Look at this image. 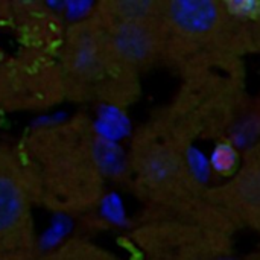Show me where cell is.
<instances>
[{
  "label": "cell",
  "instance_id": "obj_1",
  "mask_svg": "<svg viewBox=\"0 0 260 260\" xmlns=\"http://www.w3.org/2000/svg\"><path fill=\"white\" fill-rule=\"evenodd\" d=\"M66 26L44 3L0 0V111L66 99L59 52Z\"/></svg>",
  "mask_w": 260,
  "mask_h": 260
},
{
  "label": "cell",
  "instance_id": "obj_2",
  "mask_svg": "<svg viewBox=\"0 0 260 260\" xmlns=\"http://www.w3.org/2000/svg\"><path fill=\"white\" fill-rule=\"evenodd\" d=\"M35 204L58 212H85L104 195L105 158L101 136L85 119L34 131L18 152Z\"/></svg>",
  "mask_w": 260,
  "mask_h": 260
},
{
  "label": "cell",
  "instance_id": "obj_3",
  "mask_svg": "<svg viewBox=\"0 0 260 260\" xmlns=\"http://www.w3.org/2000/svg\"><path fill=\"white\" fill-rule=\"evenodd\" d=\"M190 137L171 111L140 128L133 139L128 166L134 186L160 216L204 218L215 210L190 166Z\"/></svg>",
  "mask_w": 260,
  "mask_h": 260
},
{
  "label": "cell",
  "instance_id": "obj_4",
  "mask_svg": "<svg viewBox=\"0 0 260 260\" xmlns=\"http://www.w3.org/2000/svg\"><path fill=\"white\" fill-rule=\"evenodd\" d=\"M59 66L67 98L99 99L113 105L136 99L139 75L117 58L93 11L66 27Z\"/></svg>",
  "mask_w": 260,
  "mask_h": 260
},
{
  "label": "cell",
  "instance_id": "obj_5",
  "mask_svg": "<svg viewBox=\"0 0 260 260\" xmlns=\"http://www.w3.org/2000/svg\"><path fill=\"white\" fill-rule=\"evenodd\" d=\"M160 17L168 35V59L187 64L227 58L257 47L254 29L239 18L229 2L161 0Z\"/></svg>",
  "mask_w": 260,
  "mask_h": 260
},
{
  "label": "cell",
  "instance_id": "obj_6",
  "mask_svg": "<svg viewBox=\"0 0 260 260\" xmlns=\"http://www.w3.org/2000/svg\"><path fill=\"white\" fill-rule=\"evenodd\" d=\"M225 219L158 216L134 232L142 260H241Z\"/></svg>",
  "mask_w": 260,
  "mask_h": 260
},
{
  "label": "cell",
  "instance_id": "obj_7",
  "mask_svg": "<svg viewBox=\"0 0 260 260\" xmlns=\"http://www.w3.org/2000/svg\"><path fill=\"white\" fill-rule=\"evenodd\" d=\"M34 204L17 152L0 149V260H35Z\"/></svg>",
  "mask_w": 260,
  "mask_h": 260
},
{
  "label": "cell",
  "instance_id": "obj_8",
  "mask_svg": "<svg viewBox=\"0 0 260 260\" xmlns=\"http://www.w3.org/2000/svg\"><path fill=\"white\" fill-rule=\"evenodd\" d=\"M93 12L101 20L117 58L134 73L139 75L168 59V35L160 11L146 17H114L94 5Z\"/></svg>",
  "mask_w": 260,
  "mask_h": 260
},
{
  "label": "cell",
  "instance_id": "obj_9",
  "mask_svg": "<svg viewBox=\"0 0 260 260\" xmlns=\"http://www.w3.org/2000/svg\"><path fill=\"white\" fill-rule=\"evenodd\" d=\"M204 195L235 229L260 233V140L247 146L238 171L225 183L207 187Z\"/></svg>",
  "mask_w": 260,
  "mask_h": 260
},
{
  "label": "cell",
  "instance_id": "obj_10",
  "mask_svg": "<svg viewBox=\"0 0 260 260\" xmlns=\"http://www.w3.org/2000/svg\"><path fill=\"white\" fill-rule=\"evenodd\" d=\"M35 260H120L114 254L85 241H69Z\"/></svg>",
  "mask_w": 260,
  "mask_h": 260
},
{
  "label": "cell",
  "instance_id": "obj_11",
  "mask_svg": "<svg viewBox=\"0 0 260 260\" xmlns=\"http://www.w3.org/2000/svg\"><path fill=\"white\" fill-rule=\"evenodd\" d=\"M241 157H242V154L239 152L235 142H232L229 139H222L212 149V155H210L212 171L216 175L227 180L238 171Z\"/></svg>",
  "mask_w": 260,
  "mask_h": 260
},
{
  "label": "cell",
  "instance_id": "obj_12",
  "mask_svg": "<svg viewBox=\"0 0 260 260\" xmlns=\"http://www.w3.org/2000/svg\"><path fill=\"white\" fill-rule=\"evenodd\" d=\"M253 29H254V35H256V41H257V47H260V3L257 8V12L254 15L253 20Z\"/></svg>",
  "mask_w": 260,
  "mask_h": 260
},
{
  "label": "cell",
  "instance_id": "obj_13",
  "mask_svg": "<svg viewBox=\"0 0 260 260\" xmlns=\"http://www.w3.org/2000/svg\"><path fill=\"white\" fill-rule=\"evenodd\" d=\"M247 260H260V250L259 251H256L254 254H251V256H250Z\"/></svg>",
  "mask_w": 260,
  "mask_h": 260
}]
</instances>
